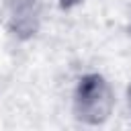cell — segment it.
Returning <instances> with one entry per match:
<instances>
[{
	"label": "cell",
	"instance_id": "cell-1",
	"mask_svg": "<svg viewBox=\"0 0 131 131\" xmlns=\"http://www.w3.org/2000/svg\"><path fill=\"white\" fill-rule=\"evenodd\" d=\"M115 104V94L108 82L100 76H86L80 80L74 94V115L78 121L98 125L108 119Z\"/></svg>",
	"mask_w": 131,
	"mask_h": 131
},
{
	"label": "cell",
	"instance_id": "cell-2",
	"mask_svg": "<svg viewBox=\"0 0 131 131\" xmlns=\"http://www.w3.org/2000/svg\"><path fill=\"white\" fill-rule=\"evenodd\" d=\"M41 20V2L39 0H12L8 8V23L14 35L31 37L37 33Z\"/></svg>",
	"mask_w": 131,
	"mask_h": 131
},
{
	"label": "cell",
	"instance_id": "cell-3",
	"mask_svg": "<svg viewBox=\"0 0 131 131\" xmlns=\"http://www.w3.org/2000/svg\"><path fill=\"white\" fill-rule=\"evenodd\" d=\"M59 2H61V6H76V4H80L84 0H59Z\"/></svg>",
	"mask_w": 131,
	"mask_h": 131
},
{
	"label": "cell",
	"instance_id": "cell-4",
	"mask_svg": "<svg viewBox=\"0 0 131 131\" xmlns=\"http://www.w3.org/2000/svg\"><path fill=\"white\" fill-rule=\"evenodd\" d=\"M127 100H129V111H131V86H129V92H127Z\"/></svg>",
	"mask_w": 131,
	"mask_h": 131
}]
</instances>
